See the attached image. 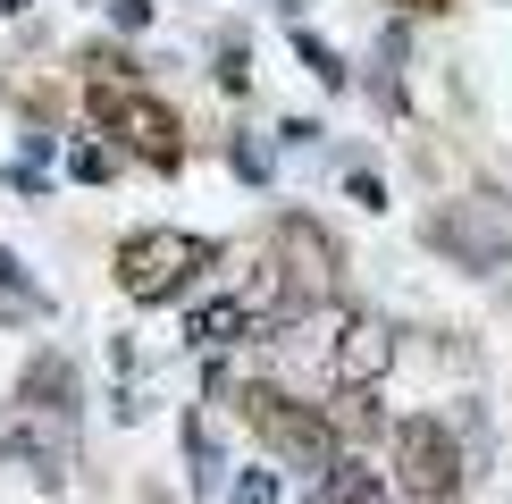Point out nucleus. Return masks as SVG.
Returning a JSON list of instances; mask_svg holds the SVG:
<instances>
[{
    "label": "nucleus",
    "instance_id": "1",
    "mask_svg": "<svg viewBox=\"0 0 512 504\" xmlns=\"http://www.w3.org/2000/svg\"><path fill=\"white\" fill-rule=\"evenodd\" d=\"M227 404H236V420L261 437L277 462H286V471L328 479L336 462H345V446H336V429H328V412L303 404L294 387H277V378H236V395H227Z\"/></svg>",
    "mask_w": 512,
    "mask_h": 504
},
{
    "label": "nucleus",
    "instance_id": "2",
    "mask_svg": "<svg viewBox=\"0 0 512 504\" xmlns=\"http://www.w3.org/2000/svg\"><path fill=\"white\" fill-rule=\"evenodd\" d=\"M110 269H118V294H126V303L160 311V303H177V294L194 286L202 269H219V236H185V227H135V236H118Z\"/></svg>",
    "mask_w": 512,
    "mask_h": 504
},
{
    "label": "nucleus",
    "instance_id": "3",
    "mask_svg": "<svg viewBox=\"0 0 512 504\" xmlns=\"http://www.w3.org/2000/svg\"><path fill=\"white\" fill-rule=\"evenodd\" d=\"M84 118L110 135V152L160 168V177L185 168V118L168 110L160 93H143V84H93V93H84Z\"/></svg>",
    "mask_w": 512,
    "mask_h": 504
},
{
    "label": "nucleus",
    "instance_id": "4",
    "mask_svg": "<svg viewBox=\"0 0 512 504\" xmlns=\"http://www.w3.org/2000/svg\"><path fill=\"white\" fill-rule=\"evenodd\" d=\"M395 488H403V504H462L454 420H437V412L395 420Z\"/></svg>",
    "mask_w": 512,
    "mask_h": 504
},
{
    "label": "nucleus",
    "instance_id": "5",
    "mask_svg": "<svg viewBox=\"0 0 512 504\" xmlns=\"http://www.w3.org/2000/svg\"><path fill=\"white\" fill-rule=\"evenodd\" d=\"M420 244L445 252L454 269H471V278H496V269L512 261V236H504V219L487 202H445L420 219Z\"/></svg>",
    "mask_w": 512,
    "mask_h": 504
},
{
    "label": "nucleus",
    "instance_id": "6",
    "mask_svg": "<svg viewBox=\"0 0 512 504\" xmlns=\"http://www.w3.org/2000/svg\"><path fill=\"white\" fill-rule=\"evenodd\" d=\"M269 261L286 269V286L311 303V294H328V286H336V269H345V244H336L328 227L311 219V210H277V219H269Z\"/></svg>",
    "mask_w": 512,
    "mask_h": 504
},
{
    "label": "nucleus",
    "instance_id": "7",
    "mask_svg": "<svg viewBox=\"0 0 512 504\" xmlns=\"http://www.w3.org/2000/svg\"><path fill=\"white\" fill-rule=\"evenodd\" d=\"M387 362H395V328L378 320V311L345 320V336L328 345V378H336V387H361V395H370L378 378H387Z\"/></svg>",
    "mask_w": 512,
    "mask_h": 504
},
{
    "label": "nucleus",
    "instance_id": "8",
    "mask_svg": "<svg viewBox=\"0 0 512 504\" xmlns=\"http://www.w3.org/2000/svg\"><path fill=\"white\" fill-rule=\"evenodd\" d=\"M76 404H84V387H76V362H68V353H34V362L17 370V412H26V420L76 429Z\"/></svg>",
    "mask_w": 512,
    "mask_h": 504
},
{
    "label": "nucleus",
    "instance_id": "9",
    "mask_svg": "<svg viewBox=\"0 0 512 504\" xmlns=\"http://www.w3.org/2000/svg\"><path fill=\"white\" fill-rule=\"evenodd\" d=\"M0 454L26 462V479H42V488H68V471H76L68 429H51V420H26V412H9V429H0Z\"/></svg>",
    "mask_w": 512,
    "mask_h": 504
},
{
    "label": "nucleus",
    "instance_id": "10",
    "mask_svg": "<svg viewBox=\"0 0 512 504\" xmlns=\"http://www.w3.org/2000/svg\"><path fill=\"white\" fill-rule=\"evenodd\" d=\"M185 336H194L202 353H227V345H244V336H261V320L227 294V303H194V311H185Z\"/></svg>",
    "mask_w": 512,
    "mask_h": 504
},
{
    "label": "nucleus",
    "instance_id": "11",
    "mask_svg": "<svg viewBox=\"0 0 512 504\" xmlns=\"http://www.w3.org/2000/svg\"><path fill=\"white\" fill-rule=\"evenodd\" d=\"M319 412H328L336 446H370V437L387 429V420H378V404H370V395H361V387H336V395H328V404H319Z\"/></svg>",
    "mask_w": 512,
    "mask_h": 504
},
{
    "label": "nucleus",
    "instance_id": "12",
    "mask_svg": "<svg viewBox=\"0 0 512 504\" xmlns=\"http://www.w3.org/2000/svg\"><path fill=\"white\" fill-rule=\"evenodd\" d=\"M319 504H395V496H387V471H370V462L345 454L328 479H319Z\"/></svg>",
    "mask_w": 512,
    "mask_h": 504
},
{
    "label": "nucleus",
    "instance_id": "13",
    "mask_svg": "<svg viewBox=\"0 0 512 504\" xmlns=\"http://www.w3.org/2000/svg\"><path fill=\"white\" fill-rule=\"evenodd\" d=\"M42 311H51V294L26 278L17 252H0V320H42Z\"/></svg>",
    "mask_w": 512,
    "mask_h": 504
},
{
    "label": "nucleus",
    "instance_id": "14",
    "mask_svg": "<svg viewBox=\"0 0 512 504\" xmlns=\"http://www.w3.org/2000/svg\"><path fill=\"white\" fill-rule=\"evenodd\" d=\"M185 462H194V471H185V479H194V488H227V462H219V437H210V420L202 412H185Z\"/></svg>",
    "mask_w": 512,
    "mask_h": 504
},
{
    "label": "nucleus",
    "instance_id": "15",
    "mask_svg": "<svg viewBox=\"0 0 512 504\" xmlns=\"http://www.w3.org/2000/svg\"><path fill=\"white\" fill-rule=\"evenodd\" d=\"M76 68L93 76V84H135V68H143V59L126 51V42H84V51H76Z\"/></svg>",
    "mask_w": 512,
    "mask_h": 504
},
{
    "label": "nucleus",
    "instance_id": "16",
    "mask_svg": "<svg viewBox=\"0 0 512 504\" xmlns=\"http://www.w3.org/2000/svg\"><path fill=\"white\" fill-rule=\"evenodd\" d=\"M294 51H303V68H311L319 84H328V93H345V76H353V68H345V59H336V51H328V42H319V34H311V26H294Z\"/></svg>",
    "mask_w": 512,
    "mask_h": 504
},
{
    "label": "nucleus",
    "instance_id": "17",
    "mask_svg": "<svg viewBox=\"0 0 512 504\" xmlns=\"http://www.w3.org/2000/svg\"><path fill=\"white\" fill-rule=\"evenodd\" d=\"M68 177H76V185H110V177H118V152H110V143H76V152H68Z\"/></svg>",
    "mask_w": 512,
    "mask_h": 504
},
{
    "label": "nucleus",
    "instance_id": "18",
    "mask_svg": "<svg viewBox=\"0 0 512 504\" xmlns=\"http://www.w3.org/2000/svg\"><path fill=\"white\" fill-rule=\"evenodd\" d=\"M227 168H236L244 185H269V168H277V160H269V143H261V135H236V143H227Z\"/></svg>",
    "mask_w": 512,
    "mask_h": 504
},
{
    "label": "nucleus",
    "instance_id": "19",
    "mask_svg": "<svg viewBox=\"0 0 512 504\" xmlns=\"http://www.w3.org/2000/svg\"><path fill=\"white\" fill-rule=\"evenodd\" d=\"M219 84H227V93H252V51H244V34H219Z\"/></svg>",
    "mask_w": 512,
    "mask_h": 504
},
{
    "label": "nucleus",
    "instance_id": "20",
    "mask_svg": "<svg viewBox=\"0 0 512 504\" xmlns=\"http://www.w3.org/2000/svg\"><path fill=\"white\" fill-rule=\"evenodd\" d=\"M227 504H286V488H277V471H236L227 479Z\"/></svg>",
    "mask_w": 512,
    "mask_h": 504
},
{
    "label": "nucleus",
    "instance_id": "21",
    "mask_svg": "<svg viewBox=\"0 0 512 504\" xmlns=\"http://www.w3.org/2000/svg\"><path fill=\"white\" fill-rule=\"evenodd\" d=\"M345 194L361 210H387V185H378V168H345Z\"/></svg>",
    "mask_w": 512,
    "mask_h": 504
},
{
    "label": "nucleus",
    "instance_id": "22",
    "mask_svg": "<svg viewBox=\"0 0 512 504\" xmlns=\"http://www.w3.org/2000/svg\"><path fill=\"white\" fill-rule=\"evenodd\" d=\"M110 17H118L126 34H135V26H152V0H110Z\"/></svg>",
    "mask_w": 512,
    "mask_h": 504
},
{
    "label": "nucleus",
    "instance_id": "23",
    "mask_svg": "<svg viewBox=\"0 0 512 504\" xmlns=\"http://www.w3.org/2000/svg\"><path fill=\"white\" fill-rule=\"evenodd\" d=\"M395 9H412V17H429V9H454V0H395Z\"/></svg>",
    "mask_w": 512,
    "mask_h": 504
},
{
    "label": "nucleus",
    "instance_id": "24",
    "mask_svg": "<svg viewBox=\"0 0 512 504\" xmlns=\"http://www.w3.org/2000/svg\"><path fill=\"white\" fill-rule=\"evenodd\" d=\"M0 9H9V17H26V9H34V0H0Z\"/></svg>",
    "mask_w": 512,
    "mask_h": 504
}]
</instances>
